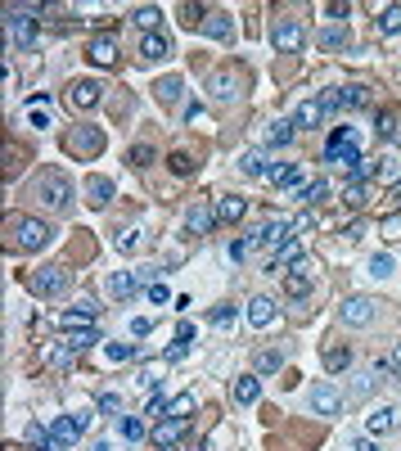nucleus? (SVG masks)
Segmentation results:
<instances>
[{"label":"nucleus","instance_id":"nucleus-48","mask_svg":"<svg viewBox=\"0 0 401 451\" xmlns=\"http://www.w3.org/2000/svg\"><path fill=\"white\" fill-rule=\"evenodd\" d=\"M320 45H325V50H343V45H347V32H338V27H334V32L320 36Z\"/></svg>","mask_w":401,"mask_h":451},{"label":"nucleus","instance_id":"nucleus-5","mask_svg":"<svg viewBox=\"0 0 401 451\" xmlns=\"http://www.w3.org/2000/svg\"><path fill=\"white\" fill-rule=\"evenodd\" d=\"M77 438H81L77 415H73V419H55V424H50V433H45V447H41V451H68Z\"/></svg>","mask_w":401,"mask_h":451},{"label":"nucleus","instance_id":"nucleus-9","mask_svg":"<svg viewBox=\"0 0 401 451\" xmlns=\"http://www.w3.org/2000/svg\"><path fill=\"white\" fill-rule=\"evenodd\" d=\"M185 429H190V419H163V424L149 433V442H153L158 451H167V447H176V442L185 438Z\"/></svg>","mask_w":401,"mask_h":451},{"label":"nucleus","instance_id":"nucleus-32","mask_svg":"<svg viewBox=\"0 0 401 451\" xmlns=\"http://www.w3.org/2000/svg\"><path fill=\"white\" fill-rule=\"evenodd\" d=\"M153 90H158V99H163V104H176V99L185 95V82H181V77H163Z\"/></svg>","mask_w":401,"mask_h":451},{"label":"nucleus","instance_id":"nucleus-61","mask_svg":"<svg viewBox=\"0 0 401 451\" xmlns=\"http://www.w3.org/2000/svg\"><path fill=\"white\" fill-rule=\"evenodd\" d=\"M392 370H397V375H401V343L392 348Z\"/></svg>","mask_w":401,"mask_h":451},{"label":"nucleus","instance_id":"nucleus-2","mask_svg":"<svg viewBox=\"0 0 401 451\" xmlns=\"http://www.w3.org/2000/svg\"><path fill=\"white\" fill-rule=\"evenodd\" d=\"M14 244H18L23 253H36V248L50 244V226L36 221V217H23V221H14Z\"/></svg>","mask_w":401,"mask_h":451},{"label":"nucleus","instance_id":"nucleus-62","mask_svg":"<svg viewBox=\"0 0 401 451\" xmlns=\"http://www.w3.org/2000/svg\"><path fill=\"white\" fill-rule=\"evenodd\" d=\"M392 194H397V199H401V181H397V185H392Z\"/></svg>","mask_w":401,"mask_h":451},{"label":"nucleus","instance_id":"nucleus-46","mask_svg":"<svg viewBox=\"0 0 401 451\" xmlns=\"http://www.w3.org/2000/svg\"><path fill=\"white\" fill-rule=\"evenodd\" d=\"M127 162H135V167H149V162H153V149H149V145H135Z\"/></svg>","mask_w":401,"mask_h":451},{"label":"nucleus","instance_id":"nucleus-24","mask_svg":"<svg viewBox=\"0 0 401 451\" xmlns=\"http://www.w3.org/2000/svg\"><path fill=\"white\" fill-rule=\"evenodd\" d=\"M347 365H352V348H347V343H329L325 348V370L338 375V370H347Z\"/></svg>","mask_w":401,"mask_h":451},{"label":"nucleus","instance_id":"nucleus-19","mask_svg":"<svg viewBox=\"0 0 401 451\" xmlns=\"http://www.w3.org/2000/svg\"><path fill=\"white\" fill-rule=\"evenodd\" d=\"M257 398H261L257 375H239V379H235V402H239V406H253Z\"/></svg>","mask_w":401,"mask_h":451},{"label":"nucleus","instance_id":"nucleus-10","mask_svg":"<svg viewBox=\"0 0 401 451\" xmlns=\"http://www.w3.org/2000/svg\"><path fill=\"white\" fill-rule=\"evenodd\" d=\"M311 262H298V271H289V276H284V293H289V298H307V293H311Z\"/></svg>","mask_w":401,"mask_h":451},{"label":"nucleus","instance_id":"nucleus-28","mask_svg":"<svg viewBox=\"0 0 401 451\" xmlns=\"http://www.w3.org/2000/svg\"><path fill=\"white\" fill-rule=\"evenodd\" d=\"M298 199H302L307 208H315V204H325L329 199V181H307L302 190H298Z\"/></svg>","mask_w":401,"mask_h":451},{"label":"nucleus","instance_id":"nucleus-37","mask_svg":"<svg viewBox=\"0 0 401 451\" xmlns=\"http://www.w3.org/2000/svg\"><path fill=\"white\" fill-rule=\"evenodd\" d=\"M244 172H248V176H271V167H266V154H261V149L244 154Z\"/></svg>","mask_w":401,"mask_h":451},{"label":"nucleus","instance_id":"nucleus-43","mask_svg":"<svg viewBox=\"0 0 401 451\" xmlns=\"http://www.w3.org/2000/svg\"><path fill=\"white\" fill-rule=\"evenodd\" d=\"M338 99H343V108H361V104H365V86H347V90H338Z\"/></svg>","mask_w":401,"mask_h":451},{"label":"nucleus","instance_id":"nucleus-54","mask_svg":"<svg viewBox=\"0 0 401 451\" xmlns=\"http://www.w3.org/2000/svg\"><path fill=\"white\" fill-rule=\"evenodd\" d=\"M374 375H379V370H374ZM374 375H361V379H357V393H352V398H365L370 388H374Z\"/></svg>","mask_w":401,"mask_h":451},{"label":"nucleus","instance_id":"nucleus-4","mask_svg":"<svg viewBox=\"0 0 401 451\" xmlns=\"http://www.w3.org/2000/svg\"><path fill=\"white\" fill-rule=\"evenodd\" d=\"M68 284H73V276H68L64 267H41L32 276V289L41 293V298H59V293H68Z\"/></svg>","mask_w":401,"mask_h":451},{"label":"nucleus","instance_id":"nucleus-57","mask_svg":"<svg viewBox=\"0 0 401 451\" xmlns=\"http://www.w3.org/2000/svg\"><path fill=\"white\" fill-rule=\"evenodd\" d=\"M343 235H347V239H365V221H352V226L343 230Z\"/></svg>","mask_w":401,"mask_h":451},{"label":"nucleus","instance_id":"nucleus-14","mask_svg":"<svg viewBox=\"0 0 401 451\" xmlns=\"http://www.w3.org/2000/svg\"><path fill=\"white\" fill-rule=\"evenodd\" d=\"M10 41H14V45H32V41H36V23L27 19V10H23V14L14 10V14H10Z\"/></svg>","mask_w":401,"mask_h":451},{"label":"nucleus","instance_id":"nucleus-49","mask_svg":"<svg viewBox=\"0 0 401 451\" xmlns=\"http://www.w3.org/2000/svg\"><path fill=\"white\" fill-rule=\"evenodd\" d=\"M118 248H122V253L140 248V230H122V235H118Z\"/></svg>","mask_w":401,"mask_h":451},{"label":"nucleus","instance_id":"nucleus-50","mask_svg":"<svg viewBox=\"0 0 401 451\" xmlns=\"http://www.w3.org/2000/svg\"><path fill=\"white\" fill-rule=\"evenodd\" d=\"M383 239H401V212H392L388 221H383Z\"/></svg>","mask_w":401,"mask_h":451},{"label":"nucleus","instance_id":"nucleus-23","mask_svg":"<svg viewBox=\"0 0 401 451\" xmlns=\"http://www.w3.org/2000/svg\"><path fill=\"white\" fill-rule=\"evenodd\" d=\"M203 32H207V36H212V41H226V36H230V32H235V23H230V14H221V10H217V14H207V23H203Z\"/></svg>","mask_w":401,"mask_h":451},{"label":"nucleus","instance_id":"nucleus-26","mask_svg":"<svg viewBox=\"0 0 401 451\" xmlns=\"http://www.w3.org/2000/svg\"><path fill=\"white\" fill-rule=\"evenodd\" d=\"M379 36H392V32H401V5H383L379 10Z\"/></svg>","mask_w":401,"mask_h":451},{"label":"nucleus","instance_id":"nucleus-11","mask_svg":"<svg viewBox=\"0 0 401 451\" xmlns=\"http://www.w3.org/2000/svg\"><path fill=\"white\" fill-rule=\"evenodd\" d=\"M338 406H343V398H338L334 384H315L311 388V411L315 415H338Z\"/></svg>","mask_w":401,"mask_h":451},{"label":"nucleus","instance_id":"nucleus-21","mask_svg":"<svg viewBox=\"0 0 401 451\" xmlns=\"http://www.w3.org/2000/svg\"><path fill=\"white\" fill-rule=\"evenodd\" d=\"M207 90H212V95H217L221 104H226V99H235V90H239V77H235V73H217L212 82H207Z\"/></svg>","mask_w":401,"mask_h":451},{"label":"nucleus","instance_id":"nucleus-36","mask_svg":"<svg viewBox=\"0 0 401 451\" xmlns=\"http://www.w3.org/2000/svg\"><path fill=\"white\" fill-rule=\"evenodd\" d=\"M167 415H172V419H190V415H194V398H190V393L172 398V402H167Z\"/></svg>","mask_w":401,"mask_h":451},{"label":"nucleus","instance_id":"nucleus-35","mask_svg":"<svg viewBox=\"0 0 401 451\" xmlns=\"http://www.w3.org/2000/svg\"><path fill=\"white\" fill-rule=\"evenodd\" d=\"M298 262H302V248H298V244L280 248V253L271 258V276H275V271H284V267H298Z\"/></svg>","mask_w":401,"mask_h":451},{"label":"nucleus","instance_id":"nucleus-7","mask_svg":"<svg viewBox=\"0 0 401 451\" xmlns=\"http://www.w3.org/2000/svg\"><path fill=\"white\" fill-rule=\"evenodd\" d=\"M338 316H343V325H370L374 321V302H370L365 293H352V298H343Z\"/></svg>","mask_w":401,"mask_h":451},{"label":"nucleus","instance_id":"nucleus-30","mask_svg":"<svg viewBox=\"0 0 401 451\" xmlns=\"http://www.w3.org/2000/svg\"><path fill=\"white\" fill-rule=\"evenodd\" d=\"M271 181L280 190H302V172L298 167H271Z\"/></svg>","mask_w":401,"mask_h":451},{"label":"nucleus","instance_id":"nucleus-8","mask_svg":"<svg viewBox=\"0 0 401 451\" xmlns=\"http://www.w3.org/2000/svg\"><path fill=\"white\" fill-rule=\"evenodd\" d=\"M212 226H217V208L212 204H190L185 208V230H190V235H207Z\"/></svg>","mask_w":401,"mask_h":451},{"label":"nucleus","instance_id":"nucleus-31","mask_svg":"<svg viewBox=\"0 0 401 451\" xmlns=\"http://www.w3.org/2000/svg\"><path fill=\"white\" fill-rule=\"evenodd\" d=\"M253 365H257V375H275V370L284 365V352H275V348H261Z\"/></svg>","mask_w":401,"mask_h":451},{"label":"nucleus","instance_id":"nucleus-55","mask_svg":"<svg viewBox=\"0 0 401 451\" xmlns=\"http://www.w3.org/2000/svg\"><path fill=\"white\" fill-rule=\"evenodd\" d=\"M235 321V307H217V312H212V325H230Z\"/></svg>","mask_w":401,"mask_h":451},{"label":"nucleus","instance_id":"nucleus-16","mask_svg":"<svg viewBox=\"0 0 401 451\" xmlns=\"http://www.w3.org/2000/svg\"><path fill=\"white\" fill-rule=\"evenodd\" d=\"M109 199H113V181H109V176H90V181H86V204L104 208Z\"/></svg>","mask_w":401,"mask_h":451},{"label":"nucleus","instance_id":"nucleus-60","mask_svg":"<svg viewBox=\"0 0 401 451\" xmlns=\"http://www.w3.org/2000/svg\"><path fill=\"white\" fill-rule=\"evenodd\" d=\"M347 451H379V447H374V442H370V438H357V442H352V447H347Z\"/></svg>","mask_w":401,"mask_h":451},{"label":"nucleus","instance_id":"nucleus-44","mask_svg":"<svg viewBox=\"0 0 401 451\" xmlns=\"http://www.w3.org/2000/svg\"><path fill=\"white\" fill-rule=\"evenodd\" d=\"M167 162H172V172H176V176H190V172H194V158H190V154H172Z\"/></svg>","mask_w":401,"mask_h":451},{"label":"nucleus","instance_id":"nucleus-20","mask_svg":"<svg viewBox=\"0 0 401 451\" xmlns=\"http://www.w3.org/2000/svg\"><path fill=\"white\" fill-rule=\"evenodd\" d=\"M271 321H275V302H271V298H253V302H248V325L266 330Z\"/></svg>","mask_w":401,"mask_h":451},{"label":"nucleus","instance_id":"nucleus-25","mask_svg":"<svg viewBox=\"0 0 401 451\" xmlns=\"http://www.w3.org/2000/svg\"><path fill=\"white\" fill-rule=\"evenodd\" d=\"M113 298H135V289H140V276H127V271H118V276L109 280Z\"/></svg>","mask_w":401,"mask_h":451},{"label":"nucleus","instance_id":"nucleus-47","mask_svg":"<svg viewBox=\"0 0 401 451\" xmlns=\"http://www.w3.org/2000/svg\"><path fill=\"white\" fill-rule=\"evenodd\" d=\"M104 352H109V361H131V356H135V348H127V343H109Z\"/></svg>","mask_w":401,"mask_h":451},{"label":"nucleus","instance_id":"nucleus-39","mask_svg":"<svg viewBox=\"0 0 401 451\" xmlns=\"http://www.w3.org/2000/svg\"><path fill=\"white\" fill-rule=\"evenodd\" d=\"M118 433H122V438H131V442H140V438H144V424H140L135 415H122V419H118Z\"/></svg>","mask_w":401,"mask_h":451},{"label":"nucleus","instance_id":"nucleus-53","mask_svg":"<svg viewBox=\"0 0 401 451\" xmlns=\"http://www.w3.org/2000/svg\"><path fill=\"white\" fill-rule=\"evenodd\" d=\"M99 411H104V415H113V411H122L118 393H104V398H99Z\"/></svg>","mask_w":401,"mask_h":451},{"label":"nucleus","instance_id":"nucleus-56","mask_svg":"<svg viewBox=\"0 0 401 451\" xmlns=\"http://www.w3.org/2000/svg\"><path fill=\"white\" fill-rule=\"evenodd\" d=\"M307 226H315V217H311V212H302V217H293V235H302Z\"/></svg>","mask_w":401,"mask_h":451},{"label":"nucleus","instance_id":"nucleus-13","mask_svg":"<svg viewBox=\"0 0 401 451\" xmlns=\"http://www.w3.org/2000/svg\"><path fill=\"white\" fill-rule=\"evenodd\" d=\"M95 316H99L95 302H81L77 312H64V316H59V325H64L68 334H73V330H90V325H95Z\"/></svg>","mask_w":401,"mask_h":451},{"label":"nucleus","instance_id":"nucleus-3","mask_svg":"<svg viewBox=\"0 0 401 451\" xmlns=\"http://www.w3.org/2000/svg\"><path fill=\"white\" fill-rule=\"evenodd\" d=\"M293 244V221H266L257 230V235H248V248H271V253H280V248Z\"/></svg>","mask_w":401,"mask_h":451},{"label":"nucleus","instance_id":"nucleus-1","mask_svg":"<svg viewBox=\"0 0 401 451\" xmlns=\"http://www.w3.org/2000/svg\"><path fill=\"white\" fill-rule=\"evenodd\" d=\"M325 158H329V162H338V167H347V172H357L361 162H365V158H361V149H357V140H352V131H347V127H338L334 136H329V149H325Z\"/></svg>","mask_w":401,"mask_h":451},{"label":"nucleus","instance_id":"nucleus-17","mask_svg":"<svg viewBox=\"0 0 401 451\" xmlns=\"http://www.w3.org/2000/svg\"><path fill=\"white\" fill-rule=\"evenodd\" d=\"M320 118H325V108H320V99H307L298 113H293V127L298 131H311V127H320Z\"/></svg>","mask_w":401,"mask_h":451},{"label":"nucleus","instance_id":"nucleus-51","mask_svg":"<svg viewBox=\"0 0 401 451\" xmlns=\"http://www.w3.org/2000/svg\"><path fill=\"white\" fill-rule=\"evenodd\" d=\"M374 127H379V136L388 140L392 131H397V122H392V113H379V118H374Z\"/></svg>","mask_w":401,"mask_h":451},{"label":"nucleus","instance_id":"nucleus-45","mask_svg":"<svg viewBox=\"0 0 401 451\" xmlns=\"http://www.w3.org/2000/svg\"><path fill=\"white\" fill-rule=\"evenodd\" d=\"M370 276H392V258H388V253H379V258H370Z\"/></svg>","mask_w":401,"mask_h":451},{"label":"nucleus","instance_id":"nucleus-63","mask_svg":"<svg viewBox=\"0 0 401 451\" xmlns=\"http://www.w3.org/2000/svg\"><path fill=\"white\" fill-rule=\"evenodd\" d=\"M185 451H203V447H185Z\"/></svg>","mask_w":401,"mask_h":451},{"label":"nucleus","instance_id":"nucleus-18","mask_svg":"<svg viewBox=\"0 0 401 451\" xmlns=\"http://www.w3.org/2000/svg\"><path fill=\"white\" fill-rule=\"evenodd\" d=\"M86 59H90V64H99V68H109V64H118V45H113L109 36H99V41H90Z\"/></svg>","mask_w":401,"mask_h":451},{"label":"nucleus","instance_id":"nucleus-33","mask_svg":"<svg viewBox=\"0 0 401 451\" xmlns=\"http://www.w3.org/2000/svg\"><path fill=\"white\" fill-rule=\"evenodd\" d=\"M41 194H45V204H50V208H68V181H45Z\"/></svg>","mask_w":401,"mask_h":451},{"label":"nucleus","instance_id":"nucleus-27","mask_svg":"<svg viewBox=\"0 0 401 451\" xmlns=\"http://www.w3.org/2000/svg\"><path fill=\"white\" fill-rule=\"evenodd\" d=\"M73 145L81 154H99L104 149V136H99V131H90V127H81V131H73Z\"/></svg>","mask_w":401,"mask_h":451},{"label":"nucleus","instance_id":"nucleus-41","mask_svg":"<svg viewBox=\"0 0 401 451\" xmlns=\"http://www.w3.org/2000/svg\"><path fill=\"white\" fill-rule=\"evenodd\" d=\"M374 172H379L383 181H392V185H397V181H401V158H397V154H388V158H383L379 167H374Z\"/></svg>","mask_w":401,"mask_h":451},{"label":"nucleus","instance_id":"nucleus-34","mask_svg":"<svg viewBox=\"0 0 401 451\" xmlns=\"http://www.w3.org/2000/svg\"><path fill=\"white\" fill-rule=\"evenodd\" d=\"M244 212H248V204H244V199H221V204H217V217H221V221H244Z\"/></svg>","mask_w":401,"mask_h":451},{"label":"nucleus","instance_id":"nucleus-22","mask_svg":"<svg viewBox=\"0 0 401 451\" xmlns=\"http://www.w3.org/2000/svg\"><path fill=\"white\" fill-rule=\"evenodd\" d=\"M293 136H298L293 118H289V122H271V127H266V145H271V149H284V145H289Z\"/></svg>","mask_w":401,"mask_h":451},{"label":"nucleus","instance_id":"nucleus-52","mask_svg":"<svg viewBox=\"0 0 401 451\" xmlns=\"http://www.w3.org/2000/svg\"><path fill=\"white\" fill-rule=\"evenodd\" d=\"M226 253H230V262H244V258H248V239H235Z\"/></svg>","mask_w":401,"mask_h":451},{"label":"nucleus","instance_id":"nucleus-12","mask_svg":"<svg viewBox=\"0 0 401 451\" xmlns=\"http://www.w3.org/2000/svg\"><path fill=\"white\" fill-rule=\"evenodd\" d=\"M99 95H104L99 82H73V86H68V104H73V108H95Z\"/></svg>","mask_w":401,"mask_h":451},{"label":"nucleus","instance_id":"nucleus-59","mask_svg":"<svg viewBox=\"0 0 401 451\" xmlns=\"http://www.w3.org/2000/svg\"><path fill=\"white\" fill-rule=\"evenodd\" d=\"M185 122H203V104H190V108H185Z\"/></svg>","mask_w":401,"mask_h":451},{"label":"nucleus","instance_id":"nucleus-6","mask_svg":"<svg viewBox=\"0 0 401 451\" xmlns=\"http://www.w3.org/2000/svg\"><path fill=\"white\" fill-rule=\"evenodd\" d=\"M302 41H307V32H302V23H298V19H280V23H275V50H280V54L302 50Z\"/></svg>","mask_w":401,"mask_h":451},{"label":"nucleus","instance_id":"nucleus-29","mask_svg":"<svg viewBox=\"0 0 401 451\" xmlns=\"http://www.w3.org/2000/svg\"><path fill=\"white\" fill-rule=\"evenodd\" d=\"M95 343H104L95 325H90V330H73V334H68V348H73V352H86V348H95Z\"/></svg>","mask_w":401,"mask_h":451},{"label":"nucleus","instance_id":"nucleus-58","mask_svg":"<svg viewBox=\"0 0 401 451\" xmlns=\"http://www.w3.org/2000/svg\"><path fill=\"white\" fill-rule=\"evenodd\" d=\"M149 302H167V284H149Z\"/></svg>","mask_w":401,"mask_h":451},{"label":"nucleus","instance_id":"nucleus-38","mask_svg":"<svg viewBox=\"0 0 401 451\" xmlns=\"http://www.w3.org/2000/svg\"><path fill=\"white\" fill-rule=\"evenodd\" d=\"M131 19H135V27H144V36H149L153 27H158V19H163V14L153 10V5H144V10H135V14H131Z\"/></svg>","mask_w":401,"mask_h":451},{"label":"nucleus","instance_id":"nucleus-40","mask_svg":"<svg viewBox=\"0 0 401 451\" xmlns=\"http://www.w3.org/2000/svg\"><path fill=\"white\" fill-rule=\"evenodd\" d=\"M388 429H392V406L370 411V433H388Z\"/></svg>","mask_w":401,"mask_h":451},{"label":"nucleus","instance_id":"nucleus-42","mask_svg":"<svg viewBox=\"0 0 401 451\" xmlns=\"http://www.w3.org/2000/svg\"><path fill=\"white\" fill-rule=\"evenodd\" d=\"M343 204L347 208H361V204H365V181H352V185H347V190H343Z\"/></svg>","mask_w":401,"mask_h":451},{"label":"nucleus","instance_id":"nucleus-15","mask_svg":"<svg viewBox=\"0 0 401 451\" xmlns=\"http://www.w3.org/2000/svg\"><path fill=\"white\" fill-rule=\"evenodd\" d=\"M163 54H172V41H167L163 32H149V36L140 41V59H144V64H158Z\"/></svg>","mask_w":401,"mask_h":451}]
</instances>
